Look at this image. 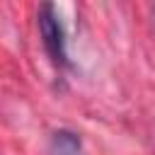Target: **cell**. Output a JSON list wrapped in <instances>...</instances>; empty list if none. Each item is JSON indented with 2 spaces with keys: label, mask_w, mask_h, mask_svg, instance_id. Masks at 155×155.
<instances>
[{
  "label": "cell",
  "mask_w": 155,
  "mask_h": 155,
  "mask_svg": "<svg viewBox=\"0 0 155 155\" xmlns=\"http://www.w3.org/2000/svg\"><path fill=\"white\" fill-rule=\"evenodd\" d=\"M39 31H41V39H44V48L46 53L51 56V61L56 65H68V51H65V31H63V24H61V17L56 12V7L51 2H44L39 7Z\"/></svg>",
  "instance_id": "obj_1"
},
{
  "label": "cell",
  "mask_w": 155,
  "mask_h": 155,
  "mask_svg": "<svg viewBox=\"0 0 155 155\" xmlns=\"http://www.w3.org/2000/svg\"><path fill=\"white\" fill-rule=\"evenodd\" d=\"M51 145H53V150L58 155H75L80 150V136L73 133V131L61 128V131H56L51 136Z\"/></svg>",
  "instance_id": "obj_2"
}]
</instances>
